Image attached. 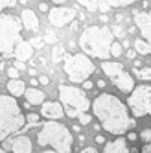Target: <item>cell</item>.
Masks as SVG:
<instances>
[{
	"label": "cell",
	"mask_w": 151,
	"mask_h": 153,
	"mask_svg": "<svg viewBox=\"0 0 151 153\" xmlns=\"http://www.w3.org/2000/svg\"><path fill=\"white\" fill-rule=\"evenodd\" d=\"M76 15H78V9L70 7V6H56V7L48 9V20L56 28H63L68 22H74Z\"/></svg>",
	"instance_id": "obj_9"
},
{
	"label": "cell",
	"mask_w": 151,
	"mask_h": 153,
	"mask_svg": "<svg viewBox=\"0 0 151 153\" xmlns=\"http://www.w3.org/2000/svg\"><path fill=\"white\" fill-rule=\"evenodd\" d=\"M79 153H98V149H94V148H83Z\"/></svg>",
	"instance_id": "obj_34"
},
{
	"label": "cell",
	"mask_w": 151,
	"mask_h": 153,
	"mask_svg": "<svg viewBox=\"0 0 151 153\" xmlns=\"http://www.w3.org/2000/svg\"><path fill=\"white\" fill-rule=\"evenodd\" d=\"M103 153H131V151L127 148V140L124 137H118L111 142H105Z\"/></svg>",
	"instance_id": "obj_14"
},
{
	"label": "cell",
	"mask_w": 151,
	"mask_h": 153,
	"mask_svg": "<svg viewBox=\"0 0 151 153\" xmlns=\"http://www.w3.org/2000/svg\"><path fill=\"white\" fill-rule=\"evenodd\" d=\"M92 87H94V83H92V81H89V79H87V81H83V89H85V91H90Z\"/></svg>",
	"instance_id": "obj_32"
},
{
	"label": "cell",
	"mask_w": 151,
	"mask_h": 153,
	"mask_svg": "<svg viewBox=\"0 0 151 153\" xmlns=\"http://www.w3.org/2000/svg\"><path fill=\"white\" fill-rule=\"evenodd\" d=\"M114 42V37L111 33L109 26H89L81 31L78 45L81 48V53L90 57H98L103 61H109L111 53L109 48Z\"/></svg>",
	"instance_id": "obj_3"
},
{
	"label": "cell",
	"mask_w": 151,
	"mask_h": 153,
	"mask_svg": "<svg viewBox=\"0 0 151 153\" xmlns=\"http://www.w3.org/2000/svg\"><path fill=\"white\" fill-rule=\"evenodd\" d=\"M7 6H15V2H7V0H0V11H2L4 7H7Z\"/></svg>",
	"instance_id": "obj_30"
},
{
	"label": "cell",
	"mask_w": 151,
	"mask_h": 153,
	"mask_svg": "<svg viewBox=\"0 0 151 153\" xmlns=\"http://www.w3.org/2000/svg\"><path fill=\"white\" fill-rule=\"evenodd\" d=\"M64 46L63 45H56L53 46V50H52V61L53 63H59V61H63V57H64Z\"/></svg>",
	"instance_id": "obj_21"
},
{
	"label": "cell",
	"mask_w": 151,
	"mask_h": 153,
	"mask_svg": "<svg viewBox=\"0 0 151 153\" xmlns=\"http://www.w3.org/2000/svg\"><path fill=\"white\" fill-rule=\"evenodd\" d=\"M26 126V114L22 107L19 105L15 98L7 94H0V140H7L20 133V129Z\"/></svg>",
	"instance_id": "obj_4"
},
{
	"label": "cell",
	"mask_w": 151,
	"mask_h": 153,
	"mask_svg": "<svg viewBox=\"0 0 151 153\" xmlns=\"http://www.w3.org/2000/svg\"><path fill=\"white\" fill-rule=\"evenodd\" d=\"M100 22H109V17H107V15H100Z\"/></svg>",
	"instance_id": "obj_40"
},
{
	"label": "cell",
	"mask_w": 151,
	"mask_h": 153,
	"mask_svg": "<svg viewBox=\"0 0 151 153\" xmlns=\"http://www.w3.org/2000/svg\"><path fill=\"white\" fill-rule=\"evenodd\" d=\"M42 42H46V45H57V35L53 33V31H44V37H42Z\"/></svg>",
	"instance_id": "obj_24"
},
{
	"label": "cell",
	"mask_w": 151,
	"mask_h": 153,
	"mask_svg": "<svg viewBox=\"0 0 151 153\" xmlns=\"http://www.w3.org/2000/svg\"><path fill=\"white\" fill-rule=\"evenodd\" d=\"M138 137L144 140V144H151V129H144Z\"/></svg>",
	"instance_id": "obj_25"
},
{
	"label": "cell",
	"mask_w": 151,
	"mask_h": 153,
	"mask_svg": "<svg viewBox=\"0 0 151 153\" xmlns=\"http://www.w3.org/2000/svg\"><path fill=\"white\" fill-rule=\"evenodd\" d=\"M135 52L140 53V56H149V53H151V46L147 45L144 39L138 37V39H135Z\"/></svg>",
	"instance_id": "obj_19"
},
{
	"label": "cell",
	"mask_w": 151,
	"mask_h": 153,
	"mask_svg": "<svg viewBox=\"0 0 151 153\" xmlns=\"http://www.w3.org/2000/svg\"><path fill=\"white\" fill-rule=\"evenodd\" d=\"M13 67L20 72V70H24V63H20V61H15V65H13Z\"/></svg>",
	"instance_id": "obj_35"
},
{
	"label": "cell",
	"mask_w": 151,
	"mask_h": 153,
	"mask_svg": "<svg viewBox=\"0 0 151 153\" xmlns=\"http://www.w3.org/2000/svg\"><path fill=\"white\" fill-rule=\"evenodd\" d=\"M41 124V118H39V114H35V113H30L28 116H26V129H31V127H37Z\"/></svg>",
	"instance_id": "obj_22"
},
{
	"label": "cell",
	"mask_w": 151,
	"mask_h": 153,
	"mask_svg": "<svg viewBox=\"0 0 151 153\" xmlns=\"http://www.w3.org/2000/svg\"><path fill=\"white\" fill-rule=\"evenodd\" d=\"M41 85H48L50 83V79H48V76H39V79H37Z\"/></svg>",
	"instance_id": "obj_31"
},
{
	"label": "cell",
	"mask_w": 151,
	"mask_h": 153,
	"mask_svg": "<svg viewBox=\"0 0 151 153\" xmlns=\"http://www.w3.org/2000/svg\"><path fill=\"white\" fill-rule=\"evenodd\" d=\"M7 76H9V79H19V70L15 67H9L7 68Z\"/></svg>",
	"instance_id": "obj_28"
},
{
	"label": "cell",
	"mask_w": 151,
	"mask_h": 153,
	"mask_svg": "<svg viewBox=\"0 0 151 153\" xmlns=\"http://www.w3.org/2000/svg\"><path fill=\"white\" fill-rule=\"evenodd\" d=\"M13 57H15V61L26 63V61H30L31 57H33V48L30 46V42H28V41H22V42H19V46L15 48Z\"/></svg>",
	"instance_id": "obj_15"
},
{
	"label": "cell",
	"mask_w": 151,
	"mask_h": 153,
	"mask_svg": "<svg viewBox=\"0 0 151 153\" xmlns=\"http://www.w3.org/2000/svg\"><path fill=\"white\" fill-rule=\"evenodd\" d=\"M127 57L135 61V57H136V52H135V50H127Z\"/></svg>",
	"instance_id": "obj_36"
},
{
	"label": "cell",
	"mask_w": 151,
	"mask_h": 153,
	"mask_svg": "<svg viewBox=\"0 0 151 153\" xmlns=\"http://www.w3.org/2000/svg\"><path fill=\"white\" fill-rule=\"evenodd\" d=\"M96 142H98V144H105V138L101 137V135H96V138H94Z\"/></svg>",
	"instance_id": "obj_38"
},
{
	"label": "cell",
	"mask_w": 151,
	"mask_h": 153,
	"mask_svg": "<svg viewBox=\"0 0 151 153\" xmlns=\"http://www.w3.org/2000/svg\"><path fill=\"white\" fill-rule=\"evenodd\" d=\"M133 22L142 33L140 39H144L151 46V9L149 11H133Z\"/></svg>",
	"instance_id": "obj_10"
},
{
	"label": "cell",
	"mask_w": 151,
	"mask_h": 153,
	"mask_svg": "<svg viewBox=\"0 0 151 153\" xmlns=\"http://www.w3.org/2000/svg\"><path fill=\"white\" fill-rule=\"evenodd\" d=\"M39 9H41V11H48L50 7H48V4H44V2H41V4H39Z\"/></svg>",
	"instance_id": "obj_37"
},
{
	"label": "cell",
	"mask_w": 151,
	"mask_h": 153,
	"mask_svg": "<svg viewBox=\"0 0 151 153\" xmlns=\"http://www.w3.org/2000/svg\"><path fill=\"white\" fill-rule=\"evenodd\" d=\"M140 153H151V144H144L142 149H140Z\"/></svg>",
	"instance_id": "obj_33"
},
{
	"label": "cell",
	"mask_w": 151,
	"mask_h": 153,
	"mask_svg": "<svg viewBox=\"0 0 151 153\" xmlns=\"http://www.w3.org/2000/svg\"><path fill=\"white\" fill-rule=\"evenodd\" d=\"M90 107H92L94 116L100 122V127H103L107 133L120 137L127 131L131 116H129L125 103L118 96L111 92H101L100 96L94 98Z\"/></svg>",
	"instance_id": "obj_2"
},
{
	"label": "cell",
	"mask_w": 151,
	"mask_h": 153,
	"mask_svg": "<svg viewBox=\"0 0 151 153\" xmlns=\"http://www.w3.org/2000/svg\"><path fill=\"white\" fill-rule=\"evenodd\" d=\"M78 118H79V124H81V126H83V124L87 126V124L92 122V116H90V114H81V116H78Z\"/></svg>",
	"instance_id": "obj_29"
},
{
	"label": "cell",
	"mask_w": 151,
	"mask_h": 153,
	"mask_svg": "<svg viewBox=\"0 0 151 153\" xmlns=\"http://www.w3.org/2000/svg\"><path fill=\"white\" fill-rule=\"evenodd\" d=\"M111 33H113V37L116 35V37H122L124 35V28L122 26H113L111 28Z\"/></svg>",
	"instance_id": "obj_27"
},
{
	"label": "cell",
	"mask_w": 151,
	"mask_h": 153,
	"mask_svg": "<svg viewBox=\"0 0 151 153\" xmlns=\"http://www.w3.org/2000/svg\"><path fill=\"white\" fill-rule=\"evenodd\" d=\"M28 42H30V46H31V48H42V45H44L41 37H33V39H30Z\"/></svg>",
	"instance_id": "obj_26"
},
{
	"label": "cell",
	"mask_w": 151,
	"mask_h": 153,
	"mask_svg": "<svg viewBox=\"0 0 151 153\" xmlns=\"http://www.w3.org/2000/svg\"><path fill=\"white\" fill-rule=\"evenodd\" d=\"M124 20V15H116V22H122Z\"/></svg>",
	"instance_id": "obj_43"
},
{
	"label": "cell",
	"mask_w": 151,
	"mask_h": 153,
	"mask_svg": "<svg viewBox=\"0 0 151 153\" xmlns=\"http://www.w3.org/2000/svg\"><path fill=\"white\" fill-rule=\"evenodd\" d=\"M7 91H9V94H11V98L17 100V96H24L26 85H24L22 79H11V81H7Z\"/></svg>",
	"instance_id": "obj_18"
},
{
	"label": "cell",
	"mask_w": 151,
	"mask_h": 153,
	"mask_svg": "<svg viewBox=\"0 0 151 153\" xmlns=\"http://www.w3.org/2000/svg\"><path fill=\"white\" fill-rule=\"evenodd\" d=\"M125 107H129V111H131V114L135 118L151 114V85L135 87L133 92L127 98Z\"/></svg>",
	"instance_id": "obj_8"
},
{
	"label": "cell",
	"mask_w": 151,
	"mask_h": 153,
	"mask_svg": "<svg viewBox=\"0 0 151 153\" xmlns=\"http://www.w3.org/2000/svg\"><path fill=\"white\" fill-rule=\"evenodd\" d=\"M109 53H111V56L113 57H120L122 56V53H124V48H122V45H120V42H113V45H111V48H109Z\"/></svg>",
	"instance_id": "obj_23"
},
{
	"label": "cell",
	"mask_w": 151,
	"mask_h": 153,
	"mask_svg": "<svg viewBox=\"0 0 151 153\" xmlns=\"http://www.w3.org/2000/svg\"><path fill=\"white\" fill-rule=\"evenodd\" d=\"M72 131H74V133H79V131H81V126H72ZM72 131H70V133H72Z\"/></svg>",
	"instance_id": "obj_41"
},
{
	"label": "cell",
	"mask_w": 151,
	"mask_h": 153,
	"mask_svg": "<svg viewBox=\"0 0 151 153\" xmlns=\"http://www.w3.org/2000/svg\"><path fill=\"white\" fill-rule=\"evenodd\" d=\"M63 70L74 83H83L94 74V63L81 52L78 53H64L63 57Z\"/></svg>",
	"instance_id": "obj_7"
},
{
	"label": "cell",
	"mask_w": 151,
	"mask_h": 153,
	"mask_svg": "<svg viewBox=\"0 0 151 153\" xmlns=\"http://www.w3.org/2000/svg\"><path fill=\"white\" fill-rule=\"evenodd\" d=\"M70 30H72V31L78 30V22H72V24H70Z\"/></svg>",
	"instance_id": "obj_42"
},
{
	"label": "cell",
	"mask_w": 151,
	"mask_h": 153,
	"mask_svg": "<svg viewBox=\"0 0 151 153\" xmlns=\"http://www.w3.org/2000/svg\"><path fill=\"white\" fill-rule=\"evenodd\" d=\"M113 83H114V87H116L118 91L125 92V94H131L133 89H135V78L127 70H122L116 78H113Z\"/></svg>",
	"instance_id": "obj_12"
},
{
	"label": "cell",
	"mask_w": 151,
	"mask_h": 153,
	"mask_svg": "<svg viewBox=\"0 0 151 153\" xmlns=\"http://www.w3.org/2000/svg\"><path fill=\"white\" fill-rule=\"evenodd\" d=\"M20 31H22V24H20L19 17L15 15H0V53L4 57H13V52L19 46Z\"/></svg>",
	"instance_id": "obj_6"
},
{
	"label": "cell",
	"mask_w": 151,
	"mask_h": 153,
	"mask_svg": "<svg viewBox=\"0 0 151 153\" xmlns=\"http://www.w3.org/2000/svg\"><path fill=\"white\" fill-rule=\"evenodd\" d=\"M33 135L20 129V135L4 140L7 153H72L74 137L67 126L59 122H41Z\"/></svg>",
	"instance_id": "obj_1"
},
{
	"label": "cell",
	"mask_w": 151,
	"mask_h": 153,
	"mask_svg": "<svg viewBox=\"0 0 151 153\" xmlns=\"http://www.w3.org/2000/svg\"><path fill=\"white\" fill-rule=\"evenodd\" d=\"M59 100H61V107L63 113L68 118H78L81 114H87V111L90 109V102L87 94L81 89L74 85H59Z\"/></svg>",
	"instance_id": "obj_5"
},
{
	"label": "cell",
	"mask_w": 151,
	"mask_h": 153,
	"mask_svg": "<svg viewBox=\"0 0 151 153\" xmlns=\"http://www.w3.org/2000/svg\"><path fill=\"white\" fill-rule=\"evenodd\" d=\"M133 74L136 78H140L142 81H151V67H140V68H133ZM131 74V76H133Z\"/></svg>",
	"instance_id": "obj_20"
},
{
	"label": "cell",
	"mask_w": 151,
	"mask_h": 153,
	"mask_svg": "<svg viewBox=\"0 0 151 153\" xmlns=\"http://www.w3.org/2000/svg\"><path fill=\"white\" fill-rule=\"evenodd\" d=\"M0 153H7V151H6V149H2V148H0Z\"/></svg>",
	"instance_id": "obj_45"
},
{
	"label": "cell",
	"mask_w": 151,
	"mask_h": 153,
	"mask_svg": "<svg viewBox=\"0 0 151 153\" xmlns=\"http://www.w3.org/2000/svg\"><path fill=\"white\" fill-rule=\"evenodd\" d=\"M98 87H105V81L103 79H98Z\"/></svg>",
	"instance_id": "obj_44"
},
{
	"label": "cell",
	"mask_w": 151,
	"mask_h": 153,
	"mask_svg": "<svg viewBox=\"0 0 151 153\" xmlns=\"http://www.w3.org/2000/svg\"><path fill=\"white\" fill-rule=\"evenodd\" d=\"M41 116L48 118V122H57V120H61L64 116V113H63L61 103H57V102H44L41 105Z\"/></svg>",
	"instance_id": "obj_11"
},
{
	"label": "cell",
	"mask_w": 151,
	"mask_h": 153,
	"mask_svg": "<svg viewBox=\"0 0 151 153\" xmlns=\"http://www.w3.org/2000/svg\"><path fill=\"white\" fill-rule=\"evenodd\" d=\"M19 20H20V24H22V28L28 30V31H37L39 30V17L35 15L33 9H30V7L22 9Z\"/></svg>",
	"instance_id": "obj_13"
},
{
	"label": "cell",
	"mask_w": 151,
	"mask_h": 153,
	"mask_svg": "<svg viewBox=\"0 0 151 153\" xmlns=\"http://www.w3.org/2000/svg\"><path fill=\"white\" fill-rule=\"evenodd\" d=\"M24 96H26V100H28V103L30 105H42L44 103V92L42 91H39V89H35V87H30V89H26V92H24Z\"/></svg>",
	"instance_id": "obj_16"
},
{
	"label": "cell",
	"mask_w": 151,
	"mask_h": 153,
	"mask_svg": "<svg viewBox=\"0 0 151 153\" xmlns=\"http://www.w3.org/2000/svg\"><path fill=\"white\" fill-rule=\"evenodd\" d=\"M101 70L113 79V78H116V76L120 74L122 70H125V68H124V65L118 63V61H103L101 63Z\"/></svg>",
	"instance_id": "obj_17"
},
{
	"label": "cell",
	"mask_w": 151,
	"mask_h": 153,
	"mask_svg": "<svg viewBox=\"0 0 151 153\" xmlns=\"http://www.w3.org/2000/svg\"><path fill=\"white\" fill-rule=\"evenodd\" d=\"M136 138H138V135H136V133H129L125 140H136Z\"/></svg>",
	"instance_id": "obj_39"
}]
</instances>
